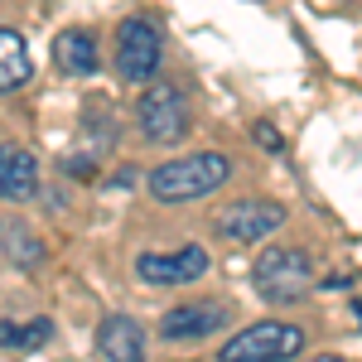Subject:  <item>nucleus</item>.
I'll use <instances>...</instances> for the list:
<instances>
[{"label": "nucleus", "mask_w": 362, "mask_h": 362, "mask_svg": "<svg viewBox=\"0 0 362 362\" xmlns=\"http://www.w3.org/2000/svg\"><path fill=\"white\" fill-rule=\"evenodd\" d=\"M251 285L266 305H295L305 300L309 285H314V256L300 247H271L256 256L251 266Z\"/></svg>", "instance_id": "f03ea898"}, {"label": "nucleus", "mask_w": 362, "mask_h": 362, "mask_svg": "<svg viewBox=\"0 0 362 362\" xmlns=\"http://www.w3.org/2000/svg\"><path fill=\"white\" fill-rule=\"evenodd\" d=\"M34 194H39V160L25 145L0 140V198L5 203H29Z\"/></svg>", "instance_id": "1a4fd4ad"}, {"label": "nucleus", "mask_w": 362, "mask_h": 362, "mask_svg": "<svg viewBox=\"0 0 362 362\" xmlns=\"http://www.w3.org/2000/svg\"><path fill=\"white\" fill-rule=\"evenodd\" d=\"M285 227V208L271 198H237L218 213V237L232 247H251V242H266L271 232Z\"/></svg>", "instance_id": "0eeeda50"}, {"label": "nucleus", "mask_w": 362, "mask_h": 362, "mask_svg": "<svg viewBox=\"0 0 362 362\" xmlns=\"http://www.w3.org/2000/svg\"><path fill=\"white\" fill-rule=\"evenodd\" d=\"M160 58H165V39H160V25L145 20V15H131L116 29V78L121 83H155L160 78Z\"/></svg>", "instance_id": "20e7f679"}, {"label": "nucleus", "mask_w": 362, "mask_h": 362, "mask_svg": "<svg viewBox=\"0 0 362 362\" xmlns=\"http://www.w3.org/2000/svg\"><path fill=\"white\" fill-rule=\"evenodd\" d=\"M0 247H5V256H10L20 271H39V266H44V242H39L25 223L5 227V232H0Z\"/></svg>", "instance_id": "ddd939ff"}, {"label": "nucleus", "mask_w": 362, "mask_h": 362, "mask_svg": "<svg viewBox=\"0 0 362 362\" xmlns=\"http://www.w3.org/2000/svg\"><path fill=\"white\" fill-rule=\"evenodd\" d=\"M232 319H237V309L227 305V300H194V305L169 309L155 334L165 338V343H203V338L232 329Z\"/></svg>", "instance_id": "423d86ee"}, {"label": "nucleus", "mask_w": 362, "mask_h": 362, "mask_svg": "<svg viewBox=\"0 0 362 362\" xmlns=\"http://www.w3.org/2000/svg\"><path fill=\"white\" fill-rule=\"evenodd\" d=\"M227 179H232V160L218 150H194L184 160H169L155 165L145 174V189L155 203H198V198L218 194Z\"/></svg>", "instance_id": "f257e3e1"}, {"label": "nucleus", "mask_w": 362, "mask_h": 362, "mask_svg": "<svg viewBox=\"0 0 362 362\" xmlns=\"http://www.w3.org/2000/svg\"><path fill=\"white\" fill-rule=\"evenodd\" d=\"M54 338V319H29V324H15V319H0V348H44Z\"/></svg>", "instance_id": "4468645a"}, {"label": "nucleus", "mask_w": 362, "mask_h": 362, "mask_svg": "<svg viewBox=\"0 0 362 362\" xmlns=\"http://www.w3.org/2000/svg\"><path fill=\"white\" fill-rule=\"evenodd\" d=\"M208 251L203 247H179V251H140L136 276L145 285H194L208 276Z\"/></svg>", "instance_id": "6e6552de"}, {"label": "nucleus", "mask_w": 362, "mask_h": 362, "mask_svg": "<svg viewBox=\"0 0 362 362\" xmlns=\"http://www.w3.org/2000/svg\"><path fill=\"white\" fill-rule=\"evenodd\" d=\"M97 353L107 362H145V329L131 314H107L97 324Z\"/></svg>", "instance_id": "9d476101"}, {"label": "nucleus", "mask_w": 362, "mask_h": 362, "mask_svg": "<svg viewBox=\"0 0 362 362\" xmlns=\"http://www.w3.org/2000/svg\"><path fill=\"white\" fill-rule=\"evenodd\" d=\"M54 63H58V73H68V78H92L102 68L97 39L87 29H63L54 39Z\"/></svg>", "instance_id": "9b49d317"}, {"label": "nucleus", "mask_w": 362, "mask_h": 362, "mask_svg": "<svg viewBox=\"0 0 362 362\" xmlns=\"http://www.w3.org/2000/svg\"><path fill=\"white\" fill-rule=\"evenodd\" d=\"M314 362H348V358H338V353H324V358H314Z\"/></svg>", "instance_id": "dca6fc26"}, {"label": "nucleus", "mask_w": 362, "mask_h": 362, "mask_svg": "<svg viewBox=\"0 0 362 362\" xmlns=\"http://www.w3.org/2000/svg\"><path fill=\"white\" fill-rule=\"evenodd\" d=\"M251 136H256V145H261V150H271V155H280V150H285V145H280V136H276V126H266V121H256V126H251Z\"/></svg>", "instance_id": "2eb2a0df"}, {"label": "nucleus", "mask_w": 362, "mask_h": 362, "mask_svg": "<svg viewBox=\"0 0 362 362\" xmlns=\"http://www.w3.org/2000/svg\"><path fill=\"white\" fill-rule=\"evenodd\" d=\"M305 353V329L290 319H261L218 348V362H290Z\"/></svg>", "instance_id": "7ed1b4c3"}, {"label": "nucleus", "mask_w": 362, "mask_h": 362, "mask_svg": "<svg viewBox=\"0 0 362 362\" xmlns=\"http://www.w3.org/2000/svg\"><path fill=\"white\" fill-rule=\"evenodd\" d=\"M34 63H29V49L15 29H0V92H15V87L29 83Z\"/></svg>", "instance_id": "f8f14e48"}, {"label": "nucleus", "mask_w": 362, "mask_h": 362, "mask_svg": "<svg viewBox=\"0 0 362 362\" xmlns=\"http://www.w3.org/2000/svg\"><path fill=\"white\" fill-rule=\"evenodd\" d=\"M136 126L150 145H179L189 136V102L169 83H145L136 102Z\"/></svg>", "instance_id": "39448f33"}]
</instances>
